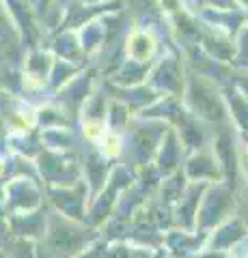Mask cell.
I'll list each match as a JSON object with an SVG mask.
<instances>
[{
  "label": "cell",
  "mask_w": 248,
  "mask_h": 258,
  "mask_svg": "<svg viewBox=\"0 0 248 258\" xmlns=\"http://www.w3.org/2000/svg\"><path fill=\"white\" fill-rule=\"evenodd\" d=\"M154 50V43L147 35H134L132 37V43H130V54L134 58H147Z\"/></svg>",
  "instance_id": "6da1fadb"
}]
</instances>
